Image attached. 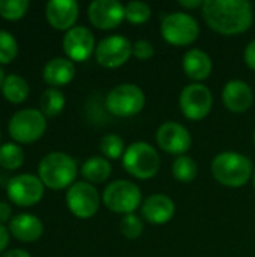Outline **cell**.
I'll return each instance as SVG.
<instances>
[{
  "label": "cell",
  "mask_w": 255,
  "mask_h": 257,
  "mask_svg": "<svg viewBox=\"0 0 255 257\" xmlns=\"http://www.w3.org/2000/svg\"><path fill=\"white\" fill-rule=\"evenodd\" d=\"M252 176H254V187H255V170H254V175H252Z\"/></svg>",
  "instance_id": "f35d334b"
},
{
  "label": "cell",
  "mask_w": 255,
  "mask_h": 257,
  "mask_svg": "<svg viewBox=\"0 0 255 257\" xmlns=\"http://www.w3.org/2000/svg\"><path fill=\"white\" fill-rule=\"evenodd\" d=\"M224 105L233 113H245L251 108L254 95L251 87L242 80H231L222 90Z\"/></svg>",
  "instance_id": "ac0fdd59"
},
{
  "label": "cell",
  "mask_w": 255,
  "mask_h": 257,
  "mask_svg": "<svg viewBox=\"0 0 255 257\" xmlns=\"http://www.w3.org/2000/svg\"><path fill=\"white\" fill-rule=\"evenodd\" d=\"M74 77H75V65L68 57H53L45 63L42 69L44 81L54 89L69 84L74 80Z\"/></svg>",
  "instance_id": "ffe728a7"
},
{
  "label": "cell",
  "mask_w": 255,
  "mask_h": 257,
  "mask_svg": "<svg viewBox=\"0 0 255 257\" xmlns=\"http://www.w3.org/2000/svg\"><path fill=\"white\" fill-rule=\"evenodd\" d=\"M62 47L69 60L84 62L96 50L95 35L92 33L90 29L84 26H75L65 33Z\"/></svg>",
  "instance_id": "4fadbf2b"
},
{
  "label": "cell",
  "mask_w": 255,
  "mask_h": 257,
  "mask_svg": "<svg viewBox=\"0 0 255 257\" xmlns=\"http://www.w3.org/2000/svg\"><path fill=\"white\" fill-rule=\"evenodd\" d=\"M182 68L191 80L203 81L212 72V59L207 53L198 48H192L186 51V54L183 56Z\"/></svg>",
  "instance_id": "44dd1931"
},
{
  "label": "cell",
  "mask_w": 255,
  "mask_h": 257,
  "mask_svg": "<svg viewBox=\"0 0 255 257\" xmlns=\"http://www.w3.org/2000/svg\"><path fill=\"white\" fill-rule=\"evenodd\" d=\"M213 98L209 87L200 83H192L183 87L179 96V107L183 116L189 120H201L212 110Z\"/></svg>",
  "instance_id": "8fae6325"
},
{
  "label": "cell",
  "mask_w": 255,
  "mask_h": 257,
  "mask_svg": "<svg viewBox=\"0 0 255 257\" xmlns=\"http://www.w3.org/2000/svg\"><path fill=\"white\" fill-rule=\"evenodd\" d=\"M146 104L144 92L132 83L116 86L105 98L107 110L117 117H129L138 114Z\"/></svg>",
  "instance_id": "52a82bcc"
},
{
  "label": "cell",
  "mask_w": 255,
  "mask_h": 257,
  "mask_svg": "<svg viewBox=\"0 0 255 257\" xmlns=\"http://www.w3.org/2000/svg\"><path fill=\"white\" fill-rule=\"evenodd\" d=\"M78 175L77 161L65 152L47 154L38 166V178L51 190H65L75 184Z\"/></svg>",
  "instance_id": "7a4b0ae2"
},
{
  "label": "cell",
  "mask_w": 255,
  "mask_h": 257,
  "mask_svg": "<svg viewBox=\"0 0 255 257\" xmlns=\"http://www.w3.org/2000/svg\"><path fill=\"white\" fill-rule=\"evenodd\" d=\"M66 205L74 217L80 220H87L98 212L101 206V197L98 190L92 184L80 181L68 188Z\"/></svg>",
  "instance_id": "30bf717a"
},
{
  "label": "cell",
  "mask_w": 255,
  "mask_h": 257,
  "mask_svg": "<svg viewBox=\"0 0 255 257\" xmlns=\"http://www.w3.org/2000/svg\"><path fill=\"white\" fill-rule=\"evenodd\" d=\"M176 212L174 202L165 194H152L141 205V217L150 224H165Z\"/></svg>",
  "instance_id": "e0dca14e"
},
{
  "label": "cell",
  "mask_w": 255,
  "mask_h": 257,
  "mask_svg": "<svg viewBox=\"0 0 255 257\" xmlns=\"http://www.w3.org/2000/svg\"><path fill=\"white\" fill-rule=\"evenodd\" d=\"M213 178L225 187L239 188L243 187L254 175L252 163L237 152H221L212 161Z\"/></svg>",
  "instance_id": "3957f363"
},
{
  "label": "cell",
  "mask_w": 255,
  "mask_h": 257,
  "mask_svg": "<svg viewBox=\"0 0 255 257\" xmlns=\"http://www.w3.org/2000/svg\"><path fill=\"white\" fill-rule=\"evenodd\" d=\"M5 72H3V69H2V66H0V90H2V86H3V81H5Z\"/></svg>",
  "instance_id": "74e56055"
},
{
  "label": "cell",
  "mask_w": 255,
  "mask_h": 257,
  "mask_svg": "<svg viewBox=\"0 0 255 257\" xmlns=\"http://www.w3.org/2000/svg\"><path fill=\"white\" fill-rule=\"evenodd\" d=\"M9 233L24 244L36 242L44 233V224L33 214H18L9 221Z\"/></svg>",
  "instance_id": "d6986e66"
},
{
  "label": "cell",
  "mask_w": 255,
  "mask_h": 257,
  "mask_svg": "<svg viewBox=\"0 0 255 257\" xmlns=\"http://www.w3.org/2000/svg\"><path fill=\"white\" fill-rule=\"evenodd\" d=\"M0 139H2V131H0Z\"/></svg>",
  "instance_id": "60d3db41"
},
{
  "label": "cell",
  "mask_w": 255,
  "mask_h": 257,
  "mask_svg": "<svg viewBox=\"0 0 255 257\" xmlns=\"http://www.w3.org/2000/svg\"><path fill=\"white\" fill-rule=\"evenodd\" d=\"M179 5L186 9H195V8H203L204 2L203 0H180Z\"/></svg>",
  "instance_id": "d590c367"
},
{
  "label": "cell",
  "mask_w": 255,
  "mask_h": 257,
  "mask_svg": "<svg viewBox=\"0 0 255 257\" xmlns=\"http://www.w3.org/2000/svg\"><path fill=\"white\" fill-rule=\"evenodd\" d=\"M254 143H255V131H254Z\"/></svg>",
  "instance_id": "ab89813d"
},
{
  "label": "cell",
  "mask_w": 255,
  "mask_h": 257,
  "mask_svg": "<svg viewBox=\"0 0 255 257\" xmlns=\"http://www.w3.org/2000/svg\"><path fill=\"white\" fill-rule=\"evenodd\" d=\"M45 193V185L42 181L30 173L17 175L9 179L6 185V194L11 203L21 206V208H30L38 205Z\"/></svg>",
  "instance_id": "9c48e42d"
},
{
  "label": "cell",
  "mask_w": 255,
  "mask_h": 257,
  "mask_svg": "<svg viewBox=\"0 0 255 257\" xmlns=\"http://www.w3.org/2000/svg\"><path fill=\"white\" fill-rule=\"evenodd\" d=\"M18 56V42L8 30H0V65H8Z\"/></svg>",
  "instance_id": "f546056e"
},
{
  "label": "cell",
  "mask_w": 255,
  "mask_h": 257,
  "mask_svg": "<svg viewBox=\"0 0 255 257\" xmlns=\"http://www.w3.org/2000/svg\"><path fill=\"white\" fill-rule=\"evenodd\" d=\"M29 93H30V86L26 78L17 74H9L5 77L2 86V95L8 102L21 104L27 99Z\"/></svg>",
  "instance_id": "603a6c76"
},
{
  "label": "cell",
  "mask_w": 255,
  "mask_h": 257,
  "mask_svg": "<svg viewBox=\"0 0 255 257\" xmlns=\"http://www.w3.org/2000/svg\"><path fill=\"white\" fill-rule=\"evenodd\" d=\"M9 229L5 224H0V256L6 251L9 245Z\"/></svg>",
  "instance_id": "e575fe53"
},
{
  "label": "cell",
  "mask_w": 255,
  "mask_h": 257,
  "mask_svg": "<svg viewBox=\"0 0 255 257\" xmlns=\"http://www.w3.org/2000/svg\"><path fill=\"white\" fill-rule=\"evenodd\" d=\"M102 202L107 209L116 214H134V211L143 205V196L138 185L131 181L119 179L105 187L102 193Z\"/></svg>",
  "instance_id": "8992f818"
},
{
  "label": "cell",
  "mask_w": 255,
  "mask_h": 257,
  "mask_svg": "<svg viewBox=\"0 0 255 257\" xmlns=\"http://www.w3.org/2000/svg\"><path fill=\"white\" fill-rule=\"evenodd\" d=\"M24 164V152L15 142L0 145V167L9 172L18 170Z\"/></svg>",
  "instance_id": "d4e9b609"
},
{
  "label": "cell",
  "mask_w": 255,
  "mask_h": 257,
  "mask_svg": "<svg viewBox=\"0 0 255 257\" xmlns=\"http://www.w3.org/2000/svg\"><path fill=\"white\" fill-rule=\"evenodd\" d=\"M245 62L251 69L255 71V39L251 41L245 48Z\"/></svg>",
  "instance_id": "d6a6232c"
},
{
  "label": "cell",
  "mask_w": 255,
  "mask_h": 257,
  "mask_svg": "<svg viewBox=\"0 0 255 257\" xmlns=\"http://www.w3.org/2000/svg\"><path fill=\"white\" fill-rule=\"evenodd\" d=\"M152 15L150 6L144 2L132 0L125 6V20H128L134 26H140L146 23Z\"/></svg>",
  "instance_id": "f1b7e54d"
},
{
  "label": "cell",
  "mask_w": 255,
  "mask_h": 257,
  "mask_svg": "<svg viewBox=\"0 0 255 257\" xmlns=\"http://www.w3.org/2000/svg\"><path fill=\"white\" fill-rule=\"evenodd\" d=\"M132 56V44L122 35H113L102 39L95 50L96 62L108 69L125 65Z\"/></svg>",
  "instance_id": "7c38bea8"
},
{
  "label": "cell",
  "mask_w": 255,
  "mask_h": 257,
  "mask_svg": "<svg viewBox=\"0 0 255 257\" xmlns=\"http://www.w3.org/2000/svg\"><path fill=\"white\" fill-rule=\"evenodd\" d=\"M30 8L27 0H0V17L8 21L21 20Z\"/></svg>",
  "instance_id": "83f0119b"
},
{
  "label": "cell",
  "mask_w": 255,
  "mask_h": 257,
  "mask_svg": "<svg viewBox=\"0 0 255 257\" xmlns=\"http://www.w3.org/2000/svg\"><path fill=\"white\" fill-rule=\"evenodd\" d=\"M143 220L140 217H137L135 214H128L123 215L120 220V233L126 238V239H137L141 236L143 233Z\"/></svg>",
  "instance_id": "4dcf8cb0"
},
{
  "label": "cell",
  "mask_w": 255,
  "mask_h": 257,
  "mask_svg": "<svg viewBox=\"0 0 255 257\" xmlns=\"http://www.w3.org/2000/svg\"><path fill=\"white\" fill-rule=\"evenodd\" d=\"M0 257H32L26 250L23 248H14V250H8L5 251Z\"/></svg>",
  "instance_id": "8d00e7d4"
},
{
  "label": "cell",
  "mask_w": 255,
  "mask_h": 257,
  "mask_svg": "<svg viewBox=\"0 0 255 257\" xmlns=\"http://www.w3.org/2000/svg\"><path fill=\"white\" fill-rule=\"evenodd\" d=\"M123 169L137 179H152L161 166V158L156 149L146 142L129 145L122 157Z\"/></svg>",
  "instance_id": "277c9868"
},
{
  "label": "cell",
  "mask_w": 255,
  "mask_h": 257,
  "mask_svg": "<svg viewBox=\"0 0 255 257\" xmlns=\"http://www.w3.org/2000/svg\"><path fill=\"white\" fill-rule=\"evenodd\" d=\"M173 176L176 181L183 184L192 182L197 176V163L188 155L177 157L173 163Z\"/></svg>",
  "instance_id": "484cf974"
},
{
  "label": "cell",
  "mask_w": 255,
  "mask_h": 257,
  "mask_svg": "<svg viewBox=\"0 0 255 257\" xmlns=\"http://www.w3.org/2000/svg\"><path fill=\"white\" fill-rule=\"evenodd\" d=\"M66 99L62 90L50 87L47 89L39 99V110L45 117H56L65 108Z\"/></svg>",
  "instance_id": "cb8c5ba5"
},
{
  "label": "cell",
  "mask_w": 255,
  "mask_h": 257,
  "mask_svg": "<svg viewBox=\"0 0 255 257\" xmlns=\"http://www.w3.org/2000/svg\"><path fill=\"white\" fill-rule=\"evenodd\" d=\"M99 149L107 160H119L125 154V143L123 139L116 134H107L99 142Z\"/></svg>",
  "instance_id": "4316f807"
},
{
  "label": "cell",
  "mask_w": 255,
  "mask_h": 257,
  "mask_svg": "<svg viewBox=\"0 0 255 257\" xmlns=\"http://www.w3.org/2000/svg\"><path fill=\"white\" fill-rule=\"evenodd\" d=\"M161 35L171 45L186 47L198 38L200 26L189 14L173 12L164 17L161 23Z\"/></svg>",
  "instance_id": "ba28073f"
},
{
  "label": "cell",
  "mask_w": 255,
  "mask_h": 257,
  "mask_svg": "<svg viewBox=\"0 0 255 257\" xmlns=\"http://www.w3.org/2000/svg\"><path fill=\"white\" fill-rule=\"evenodd\" d=\"M87 15L96 29L110 30L125 20V6L117 0H95L89 5Z\"/></svg>",
  "instance_id": "9a60e30c"
},
{
  "label": "cell",
  "mask_w": 255,
  "mask_h": 257,
  "mask_svg": "<svg viewBox=\"0 0 255 257\" xmlns=\"http://www.w3.org/2000/svg\"><path fill=\"white\" fill-rule=\"evenodd\" d=\"M203 18L221 35H239L252 24V6L246 0H204Z\"/></svg>",
  "instance_id": "6da1fadb"
},
{
  "label": "cell",
  "mask_w": 255,
  "mask_h": 257,
  "mask_svg": "<svg viewBox=\"0 0 255 257\" xmlns=\"http://www.w3.org/2000/svg\"><path fill=\"white\" fill-rule=\"evenodd\" d=\"M80 6L75 0H50L45 6L48 24L56 30H71L78 20Z\"/></svg>",
  "instance_id": "2e32d148"
},
{
  "label": "cell",
  "mask_w": 255,
  "mask_h": 257,
  "mask_svg": "<svg viewBox=\"0 0 255 257\" xmlns=\"http://www.w3.org/2000/svg\"><path fill=\"white\" fill-rule=\"evenodd\" d=\"M12 208L8 202H0V224H5L6 221L12 220Z\"/></svg>",
  "instance_id": "836d02e7"
},
{
  "label": "cell",
  "mask_w": 255,
  "mask_h": 257,
  "mask_svg": "<svg viewBox=\"0 0 255 257\" xmlns=\"http://www.w3.org/2000/svg\"><path fill=\"white\" fill-rule=\"evenodd\" d=\"M132 54L138 59V60H149L153 57L155 54V48L153 45L146 41V39H138L134 42L132 45Z\"/></svg>",
  "instance_id": "1f68e13d"
},
{
  "label": "cell",
  "mask_w": 255,
  "mask_h": 257,
  "mask_svg": "<svg viewBox=\"0 0 255 257\" xmlns=\"http://www.w3.org/2000/svg\"><path fill=\"white\" fill-rule=\"evenodd\" d=\"M156 143L164 152L180 157L189 151L192 139L183 125L176 122H165L156 131Z\"/></svg>",
  "instance_id": "5bb4252c"
},
{
  "label": "cell",
  "mask_w": 255,
  "mask_h": 257,
  "mask_svg": "<svg viewBox=\"0 0 255 257\" xmlns=\"http://www.w3.org/2000/svg\"><path fill=\"white\" fill-rule=\"evenodd\" d=\"M81 176L89 184H102L111 175V164L104 157H92L81 166Z\"/></svg>",
  "instance_id": "7402d4cb"
},
{
  "label": "cell",
  "mask_w": 255,
  "mask_h": 257,
  "mask_svg": "<svg viewBox=\"0 0 255 257\" xmlns=\"http://www.w3.org/2000/svg\"><path fill=\"white\" fill-rule=\"evenodd\" d=\"M47 131V117L36 108H23L12 114L8 133L15 143L30 145L38 142Z\"/></svg>",
  "instance_id": "5b68a950"
}]
</instances>
